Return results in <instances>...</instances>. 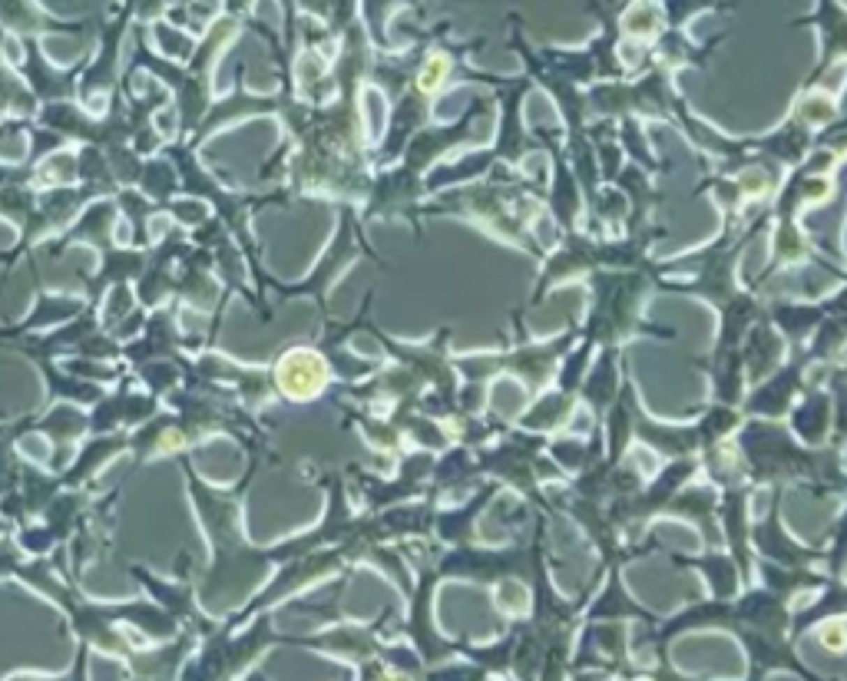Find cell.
Masks as SVG:
<instances>
[{
	"label": "cell",
	"instance_id": "cell-1",
	"mask_svg": "<svg viewBox=\"0 0 847 681\" xmlns=\"http://www.w3.org/2000/svg\"><path fill=\"white\" fill-rule=\"evenodd\" d=\"M441 73H443V60H434V63L427 66V73H424V80H420V83L430 89V83H434V80H441Z\"/></svg>",
	"mask_w": 847,
	"mask_h": 681
},
{
	"label": "cell",
	"instance_id": "cell-2",
	"mask_svg": "<svg viewBox=\"0 0 847 681\" xmlns=\"http://www.w3.org/2000/svg\"><path fill=\"white\" fill-rule=\"evenodd\" d=\"M824 638H827V645H841V631H827Z\"/></svg>",
	"mask_w": 847,
	"mask_h": 681
}]
</instances>
